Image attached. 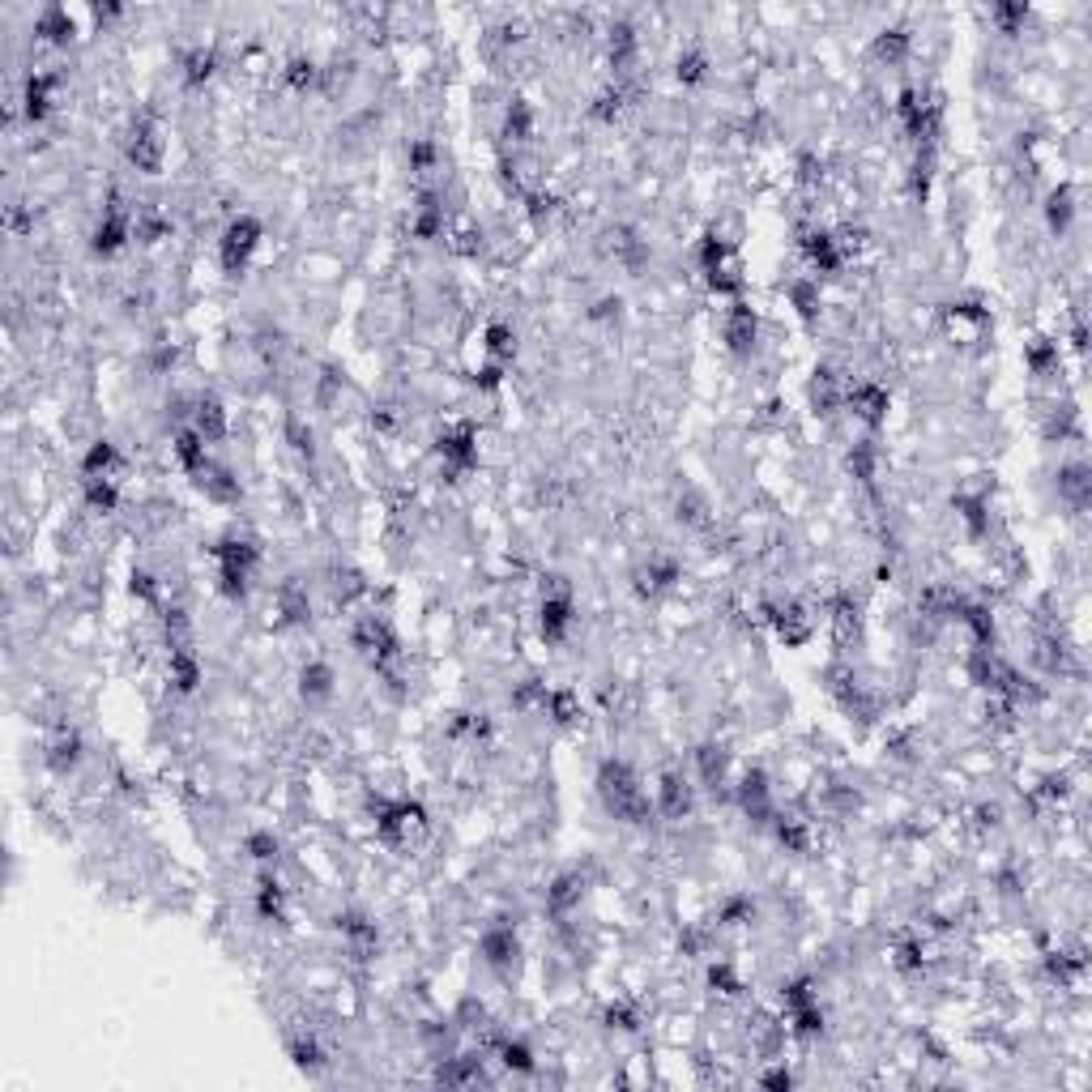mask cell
I'll use <instances>...</instances> for the list:
<instances>
[{"label": "cell", "instance_id": "5", "mask_svg": "<svg viewBox=\"0 0 1092 1092\" xmlns=\"http://www.w3.org/2000/svg\"><path fill=\"white\" fill-rule=\"evenodd\" d=\"M120 469V453H115L111 440H94L86 457H81V474L86 478H111Z\"/></svg>", "mask_w": 1092, "mask_h": 1092}, {"label": "cell", "instance_id": "8", "mask_svg": "<svg viewBox=\"0 0 1092 1092\" xmlns=\"http://www.w3.org/2000/svg\"><path fill=\"white\" fill-rule=\"evenodd\" d=\"M1067 218H1071V197H1067V188H1059V193L1050 197V227L1067 231Z\"/></svg>", "mask_w": 1092, "mask_h": 1092}, {"label": "cell", "instance_id": "9", "mask_svg": "<svg viewBox=\"0 0 1092 1092\" xmlns=\"http://www.w3.org/2000/svg\"><path fill=\"white\" fill-rule=\"evenodd\" d=\"M678 77H683V81H700L704 77V56L700 52L678 56Z\"/></svg>", "mask_w": 1092, "mask_h": 1092}, {"label": "cell", "instance_id": "4", "mask_svg": "<svg viewBox=\"0 0 1092 1092\" xmlns=\"http://www.w3.org/2000/svg\"><path fill=\"white\" fill-rule=\"evenodd\" d=\"M193 427L201 431L209 444L227 436V410H222L218 397H201V402H197V410H193Z\"/></svg>", "mask_w": 1092, "mask_h": 1092}, {"label": "cell", "instance_id": "6", "mask_svg": "<svg viewBox=\"0 0 1092 1092\" xmlns=\"http://www.w3.org/2000/svg\"><path fill=\"white\" fill-rule=\"evenodd\" d=\"M487 355H491V363H508L516 355V333L508 325H491L487 328Z\"/></svg>", "mask_w": 1092, "mask_h": 1092}, {"label": "cell", "instance_id": "3", "mask_svg": "<svg viewBox=\"0 0 1092 1092\" xmlns=\"http://www.w3.org/2000/svg\"><path fill=\"white\" fill-rule=\"evenodd\" d=\"M572 597L568 593H546L543 597V636L550 640V644H559L563 636H568V628H572Z\"/></svg>", "mask_w": 1092, "mask_h": 1092}, {"label": "cell", "instance_id": "2", "mask_svg": "<svg viewBox=\"0 0 1092 1092\" xmlns=\"http://www.w3.org/2000/svg\"><path fill=\"white\" fill-rule=\"evenodd\" d=\"M162 150H167V141H162V128L154 120H137L133 124V137H128V158H133L137 171L154 175L162 167Z\"/></svg>", "mask_w": 1092, "mask_h": 1092}, {"label": "cell", "instance_id": "1", "mask_svg": "<svg viewBox=\"0 0 1092 1092\" xmlns=\"http://www.w3.org/2000/svg\"><path fill=\"white\" fill-rule=\"evenodd\" d=\"M256 243H261V222L240 214L227 222V231H222V243H218V256H222V269L227 274H243V265L252 261Z\"/></svg>", "mask_w": 1092, "mask_h": 1092}, {"label": "cell", "instance_id": "7", "mask_svg": "<svg viewBox=\"0 0 1092 1092\" xmlns=\"http://www.w3.org/2000/svg\"><path fill=\"white\" fill-rule=\"evenodd\" d=\"M243 850H248L256 862H274L278 858V837H274V832H252Z\"/></svg>", "mask_w": 1092, "mask_h": 1092}]
</instances>
